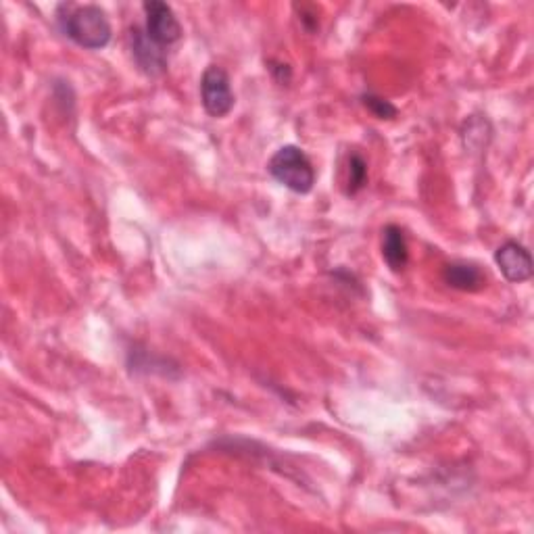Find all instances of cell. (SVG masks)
I'll use <instances>...</instances> for the list:
<instances>
[{
	"instance_id": "obj_1",
	"label": "cell",
	"mask_w": 534,
	"mask_h": 534,
	"mask_svg": "<svg viewBox=\"0 0 534 534\" xmlns=\"http://www.w3.org/2000/svg\"><path fill=\"white\" fill-rule=\"evenodd\" d=\"M65 15H59L63 34L86 51H101L111 42V23L107 13L96 5L61 7Z\"/></svg>"
},
{
	"instance_id": "obj_2",
	"label": "cell",
	"mask_w": 534,
	"mask_h": 534,
	"mask_svg": "<svg viewBox=\"0 0 534 534\" xmlns=\"http://www.w3.org/2000/svg\"><path fill=\"white\" fill-rule=\"evenodd\" d=\"M270 174L276 182L297 194H309L315 186V169L303 149L295 144H286L270 159Z\"/></svg>"
},
{
	"instance_id": "obj_3",
	"label": "cell",
	"mask_w": 534,
	"mask_h": 534,
	"mask_svg": "<svg viewBox=\"0 0 534 534\" xmlns=\"http://www.w3.org/2000/svg\"><path fill=\"white\" fill-rule=\"evenodd\" d=\"M201 103L207 115L220 119L226 117L234 105L236 96L232 92V82L228 71L220 65H209L201 78Z\"/></svg>"
},
{
	"instance_id": "obj_4",
	"label": "cell",
	"mask_w": 534,
	"mask_h": 534,
	"mask_svg": "<svg viewBox=\"0 0 534 534\" xmlns=\"http://www.w3.org/2000/svg\"><path fill=\"white\" fill-rule=\"evenodd\" d=\"M144 17H147V23H144V32L147 36L159 44L161 48L172 46L182 38V26L174 13V9L167 3H161V0H149V3L142 5Z\"/></svg>"
},
{
	"instance_id": "obj_5",
	"label": "cell",
	"mask_w": 534,
	"mask_h": 534,
	"mask_svg": "<svg viewBox=\"0 0 534 534\" xmlns=\"http://www.w3.org/2000/svg\"><path fill=\"white\" fill-rule=\"evenodd\" d=\"M495 263L501 270L503 278L512 284H520L532 278L534 265L530 251L518 240H507L497 249Z\"/></svg>"
},
{
	"instance_id": "obj_6",
	"label": "cell",
	"mask_w": 534,
	"mask_h": 534,
	"mask_svg": "<svg viewBox=\"0 0 534 534\" xmlns=\"http://www.w3.org/2000/svg\"><path fill=\"white\" fill-rule=\"evenodd\" d=\"M130 42H132V57L142 74H147L149 78H159L165 74L167 69L165 48L155 44L142 28H134L130 32Z\"/></svg>"
},
{
	"instance_id": "obj_7",
	"label": "cell",
	"mask_w": 534,
	"mask_h": 534,
	"mask_svg": "<svg viewBox=\"0 0 534 534\" xmlns=\"http://www.w3.org/2000/svg\"><path fill=\"white\" fill-rule=\"evenodd\" d=\"M382 259L388 265V270L401 274L409 263V247L403 228L388 224L382 228Z\"/></svg>"
},
{
	"instance_id": "obj_8",
	"label": "cell",
	"mask_w": 534,
	"mask_h": 534,
	"mask_svg": "<svg viewBox=\"0 0 534 534\" xmlns=\"http://www.w3.org/2000/svg\"><path fill=\"white\" fill-rule=\"evenodd\" d=\"M445 282L455 288V290H464V293H474V290H480L484 286V274L480 272V267L472 263H449L443 272Z\"/></svg>"
},
{
	"instance_id": "obj_9",
	"label": "cell",
	"mask_w": 534,
	"mask_h": 534,
	"mask_svg": "<svg viewBox=\"0 0 534 534\" xmlns=\"http://www.w3.org/2000/svg\"><path fill=\"white\" fill-rule=\"evenodd\" d=\"M368 184V163L361 155L353 153L349 157V180H347V194H357L363 186Z\"/></svg>"
},
{
	"instance_id": "obj_10",
	"label": "cell",
	"mask_w": 534,
	"mask_h": 534,
	"mask_svg": "<svg viewBox=\"0 0 534 534\" xmlns=\"http://www.w3.org/2000/svg\"><path fill=\"white\" fill-rule=\"evenodd\" d=\"M361 103L378 119H395L399 113L391 101H386V99H382V96H376V94H363Z\"/></svg>"
}]
</instances>
